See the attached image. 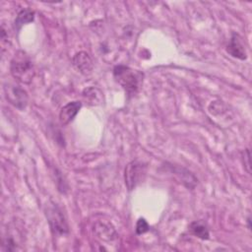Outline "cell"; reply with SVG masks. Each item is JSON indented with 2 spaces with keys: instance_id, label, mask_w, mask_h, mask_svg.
<instances>
[{
  "instance_id": "16",
  "label": "cell",
  "mask_w": 252,
  "mask_h": 252,
  "mask_svg": "<svg viewBox=\"0 0 252 252\" xmlns=\"http://www.w3.org/2000/svg\"><path fill=\"white\" fill-rule=\"evenodd\" d=\"M250 221H251V220H250V218H248V219H247V222H248V227H249V229L251 228V225H250Z\"/></svg>"
},
{
  "instance_id": "9",
  "label": "cell",
  "mask_w": 252,
  "mask_h": 252,
  "mask_svg": "<svg viewBox=\"0 0 252 252\" xmlns=\"http://www.w3.org/2000/svg\"><path fill=\"white\" fill-rule=\"evenodd\" d=\"M72 62H73V65L76 67V69L84 75H89L93 71V68H94L93 60L91 56L85 51L77 52L73 56Z\"/></svg>"
},
{
  "instance_id": "13",
  "label": "cell",
  "mask_w": 252,
  "mask_h": 252,
  "mask_svg": "<svg viewBox=\"0 0 252 252\" xmlns=\"http://www.w3.org/2000/svg\"><path fill=\"white\" fill-rule=\"evenodd\" d=\"M83 96L91 104H98L101 101L102 94H101V92L98 89L91 87V88H88V89L84 90Z\"/></svg>"
},
{
  "instance_id": "12",
  "label": "cell",
  "mask_w": 252,
  "mask_h": 252,
  "mask_svg": "<svg viewBox=\"0 0 252 252\" xmlns=\"http://www.w3.org/2000/svg\"><path fill=\"white\" fill-rule=\"evenodd\" d=\"M34 19V12L31 9H23L20 11L14 21V28L16 31H20L24 25L32 23Z\"/></svg>"
},
{
  "instance_id": "6",
  "label": "cell",
  "mask_w": 252,
  "mask_h": 252,
  "mask_svg": "<svg viewBox=\"0 0 252 252\" xmlns=\"http://www.w3.org/2000/svg\"><path fill=\"white\" fill-rule=\"evenodd\" d=\"M12 227H8L7 232L2 237V250L4 251H15L18 250L23 241V235L20 230L11 229Z\"/></svg>"
},
{
  "instance_id": "8",
  "label": "cell",
  "mask_w": 252,
  "mask_h": 252,
  "mask_svg": "<svg viewBox=\"0 0 252 252\" xmlns=\"http://www.w3.org/2000/svg\"><path fill=\"white\" fill-rule=\"evenodd\" d=\"M94 231L95 235L103 241H112L117 238V232L113 225L104 220H98L94 225Z\"/></svg>"
},
{
  "instance_id": "3",
  "label": "cell",
  "mask_w": 252,
  "mask_h": 252,
  "mask_svg": "<svg viewBox=\"0 0 252 252\" xmlns=\"http://www.w3.org/2000/svg\"><path fill=\"white\" fill-rule=\"evenodd\" d=\"M45 216L54 235L64 236L69 233V225L62 210L54 203L45 205Z\"/></svg>"
},
{
  "instance_id": "11",
  "label": "cell",
  "mask_w": 252,
  "mask_h": 252,
  "mask_svg": "<svg viewBox=\"0 0 252 252\" xmlns=\"http://www.w3.org/2000/svg\"><path fill=\"white\" fill-rule=\"evenodd\" d=\"M189 230L194 236H196L202 240H207L210 237V232H209L208 226L202 220L192 221L189 225Z\"/></svg>"
},
{
  "instance_id": "1",
  "label": "cell",
  "mask_w": 252,
  "mask_h": 252,
  "mask_svg": "<svg viewBox=\"0 0 252 252\" xmlns=\"http://www.w3.org/2000/svg\"><path fill=\"white\" fill-rule=\"evenodd\" d=\"M10 72L13 78L22 84H30L35 76L33 63L27 52L18 50L10 63Z\"/></svg>"
},
{
  "instance_id": "7",
  "label": "cell",
  "mask_w": 252,
  "mask_h": 252,
  "mask_svg": "<svg viewBox=\"0 0 252 252\" xmlns=\"http://www.w3.org/2000/svg\"><path fill=\"white\" fill-rule=\"evenodd\" d=\"M226 52L230 54L232 57L245 60L247 58V53L245 46L242 42V38L238 33L233 32L229 39V42L226 46Z\"/></svg>"
},
{
  "instance_id": "10",
  "label": "cell",
  "mask_w": 252,
  "mask_h": 252,
  "mask_svg": "<svg viewBox=\"0 0 252 252\" xmlns=\"http://www.w3.org/2000/svg\"><path fill=\"white\" fill-rule=\"evenodd\" d=\"M81 107H82V102L79 100L70 101L67 104H65L60 109V112H59L60 123L62 125H67L71 121H73V119L76 117V115L78 114Z\"/></svg>"
},
{
  "instance_id": "14",
  "label": "cell",
  "mask_w": 252,
  "mask_h": 252,
  "mask_svg": "<svg viewBox=\"0 0 252 252\" xmlns=\"http://www.w3.org/2000/svg\"><path fill=\"white\" fill-rule=\"evenodd\" d=\"M150 226L147 220L143 218H140L136 222V233L137 234H143L149 230Z\"/></svg>"
},
{
  "instance_id": "5",
  "label": "cell",
  "mask_w": 252,
  "mask_h": 252,
  "mask_svg": "<svg viewBox=\"0 0 252 252\" xmlns=\"http://www.w3.org/2000/svg\"><path fill=\"white\" fill-rule=\"evenodd\" d=\"M3 89L5 97L10 104L20 110L26 108L29 101V95L28 93L21 86L7 82L4 84Z\"/></svg>"
},
{
  "instance_id": "15",
  "label": "cell",
  "mask_w": 252,
  "mask_h": 252,
  "mask_svg": "<svg viewBox=\"0 0 252 252\" xmlns=\"http://www.w3.org/2000/svg\"><path fill=\"white\" fill-rule=\"evenodd\" d=\"M244 158L246 159V163H244V165L246 166V170L248 173H250V152L248 149H246L244 151Z\"/></svg>"
},
{
  "instance_id": "4",
  "label": "cell",
  "mask_w": 252,
  "mask_h": 252,
  "mask_svg": "<svg viewBox=\"0 0 252 252\" xmlns=\"http://www.w3.org/2000/svg\"><path fill=\"white\" fill-rule=\"evenodd\" d=\"M147 173V165L139 160L130 161L124 171L125 185L129 191L133 190L138 184H140Z\"/></svg>"
},
{
  "instance_id": "2",
  "label": "cell",
  "mask_w": 252,
  "mask_h": 252,
  "mask_svg": "<svg viewBox=\"0 0 252 252\" xmlns=\"http://www.w3.org/2000/svg\"><path fill=\"white\" fill-rule=\"evenodd\" d=\"M113 77L128 95H134L143 83V74L125 65L115 66Z\"/></svg>"
}]
</instances>
